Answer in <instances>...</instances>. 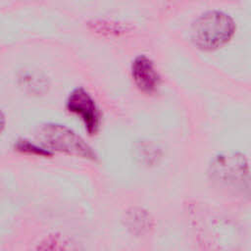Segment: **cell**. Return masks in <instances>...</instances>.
Segmentation results:
<instances>
[{
  "label": "cell",
  "instance_id": "8992f818",
  "mask_svg": "<svg viewBox=\"0 0 251 251\" xmlns=\"http://www.w3.org/2000/svg\"><path fill=\"white\" fill-rule=\"evenodd\" d=\"M14 149L22 154L38 156V157H50L53 152L46 147H42L33 143L26 138H19L14 143Z\"/></svg>",
  "mask_w": 251,
  "mask_h": 251
},
{
  "label": "cell",
  "instance_id": "5b68a950",
  "mask_svg": "<svg viewBox=\"0 0 251 251\" xmlns=\"http://www.w3.org/2000/svg\"><path fill=\"white\" fill-rule=\"evenodd\" d=\"M35 251H78L77 248L62 235L54 234L45 237L36 246Z\"/></svg>",
  "mask_w": 251,
  "mask_h": 251
},
{
  "label": "cell",
  "instance_id": "ba28073f",
  "mask_svg": "<svg viewBox=\"0 0 251 251\" xmlns=\"http://www.w3.org/2000/svg\"><path fill=\"white\" fill-rule=\"evenodd\" d=\"M93 28L97 30V32L101 33H111V34H120L124 33L125 31H128L130 29L128 25L119 24V23H112V22H94L92 24Z\"/></svg>",
  "mask_w": 251,
  "mask_h": 251
},
{
  "label": "cell",
  "instance_id": "3957f363",
  "mask_svg": "<svg viewBox=\"0 0 251 251\" xmlns=\"http://www.w3.org/2000/svg\"><path fill=\"white\" fill-rule=\"evenodd\" d=\"M66 108L69 112L77 115L81 119L89 135H94L98 132L102 114L96 101L86 89L81 86L75 88L67 98Z\"/></svg>",
  "mask_w": 251,
  "mask_h": 251
},
{
  "label": "cell",
  "instance_id": "9c48e42d",
  "mask_svg": "<svg viewBox=\"0 0 251 251\" xmlns=\"http://www.w3.org/2000/svg\"><path fill=\"white\" fill-rule=\"evenodd\" d=\"M5 124H6V118H5V115L2 112V110L0 109V134L5 127Z\"/></svg>",
  "mask_w": 251,
  "mask_h": 251
},
{
  "label": "cell",
  "instance_id": "52a82bcc",
  "mask_svg": "<svg viewBox=\"0 0 251 251\" xmlns=\"http://www.w3.org/2000/svg\"><path fill=\"white\" fill-rule=\"evenodd\" d=\"M127 222H128V226L132 228L133 231L142 232L144 230H147L148 227L151 226L150 216L148 213H146L142 209H139V210L133 209V211L128 214Z\"/></svg>",
  "mask_w": 251,
  "mask_h": 251
},
{
  "label": "cell",
  "instance_id": "277c9868",
  "mask_svg": "<svg viewBox=\"0 0 251 251\" xmlns=\"http://www.w3.org/2000/svg\"><path fill=\"white\" fill-rule=\"evenodd\" d=\"M131 76L137 88L146 94L158 91L161 76L153 61L145 55L136 56L131 63Z\"/></svg>",
  "mask_w": 251,
  "mask_h": 251
},
{
  "label": "cell",
  "instance_id": "6da1fadb",
  "mask_svg": "<svg viewBox=\"0 0 251 251\" xmlns=\"http://www.w3.org/2000/svg\"><path fill=\"white\" fill-rule=\"evenodd\" d=\"M235 28V23L228 14L211 10L193 22L191 38L198 48L211 51L226 44L233 36Z\"/></svg>",
  "mask_w": 251,
  "mask_h": 251
},
{
  "label": "cell",
  "instance_id": "7a4b0ae2",
  "mask_svg": "<svg viewBox=\"0 0 251 251\" xmlns=\"http://www.w3.org/2000/svg\"><path fill=\"white\" fill-rule=\"evenodd\" d=\"M38 136L45 142L50 151L74 155L95 161L97 154L84 139L65 125L46 123L38 127Z\"/></svg>",
  "mask_w": 251,
  "mask_h": 251
}]
</instances>
